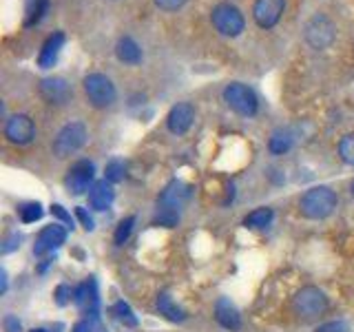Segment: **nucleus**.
<instances>
[{
    "instance_id": "obj_1",
    "label": "nucleus",
    "mask_w": 354,
    "mask_h": 332,
    "mask_svg": "<svg viewBox=\"0 0 354 332\" xmlns=\"http://www.w3.org/2000/svg\"><path fill=\"white\" fill-rule=\"evenodd\" d=\"M188 197H191V186L180 182V180L169 182V186L164 188L160 199H158L155 224L166 226V228L177 226V221H180V213H182L184 204L188 202Z\"/></svg>"
},
{
    "instance_id": "obj_2",
    "label": "nucleus",
    "mask_w": 354,
    "mask_h": 332,
    "mask_svg": "<svg viewBox=\"0 0 354 332\" xmlns=\"http://www.w3.org/2000/svg\"><path fill=\"white\" fill-rule=\"evenodd\" d=\"M339 204L337 193L328 186H313L301 195V202H299V208H301V215L308 219H326L335 213V208Z\"/></svg>"
},
{
    "instance_id": "obj_3",
    "label": "nucleus",
    "mask_w": 354,
    "mask_h": 332,
    "mask_svg": "<svg viewBox=\"0 0 354 332\" xmlns=\"http://www.w3.org/2000/svg\"><path fill=\"white\" fill-rule=\"evenodd\" d=\"M210 22L213 27L226 38H237L239 33L246 29V18H243L241 11L230 5V3H219L210 11Z\"/></svg>"
},
{
    "instance_id": "obj_4",
    "label": "nucleus",
    "mask_w": 354,
    "mask_h": 332,
    "mask_svg": "<svg viewBox=\"0 0 354 332\" xmlns=\"http://www.w3.org/2000/svg\"><path fill=\"white\" fill-rule=\"evenodd\" d=\"M86 138H88V131L82 122H69V124H64L58 131V136H55L53 153L58 155V158H71L73 153H77L84 147Z\"/></svg>"
},
{
    "instance_id": "obj_5",
    "label": "nucleus",
    "mask_w": 354,
    "mask_h": 332,
    "mask_svg": "<svg viewBox=\"0 0 354 332\" xmlns=\"http://www.w3.org/2000/svg\"><path fill=\"white\" fill-rule=\"evenodd\" d=\"M84 93L88 98L95 109H106L115 102L118 91H115V84L111 82V77H106L104 73H88L84 80Z\"/></svg>"
},
{
    "instance_id": "obj_6",
    "label": "nucleus",
    "mask_w": 354,
    "mask_h": 332,
    "mask_svg": "<svg viewBox=\"0 0 354 332\" xmlns=\"http://www.w3.org/2000/svg\"><path fill=\"white\" fill-rule=\"evenodd\" d=\"M304 36L313 49H328L337 40V25L326 14H315L306 22Z\"/></svg>"
},
{
    "instance_id": "obj_7",
    "label": "nucleus",
    "mask_w": 354,
    "mask_h": 332,
    "mask_svg": "<svg viewBox=\"0 0 354 332\" xmlns=\"http://www.w3.org/2000/svg\"><path fill=\"white\" fill-rule=\"evenodd\" d=\"M330 302L324 290H319L315 286H306L301 288L295 297H292V308L299 317L304 319H315L319 315H324L328 310Z\"/></svg>"
},
{
    "instance_id": "obj_8",
    "label": "nucleus",
    "mask_w": 354,
    "mask_h": 332,
    "mask_svg": "<svg viewBox=\"0 0 354 332\" xmlns=\"http://www.w3.org/2000/svg\"><path fill=\"white\" fill-rule=\"evenodd\" d=\"M224 102L243 118H252L259 109V100L254 95V91L248 84L241 82H230L224 89Z\"/></svg>"
},
{
    "instance_id": "obj_9",
    "label": "nucleus",
    "mask_w": 354,
    "mask_h": 332,
    "mask_svg": "<svg viewBox=\"0 0 354 332\" xmlns=\"http://www.w3.org/2000/svg\"><path fill=\"white\" fill-rule=\"evenodd\" d=\"M93 175H95V166L93 162H88V160H80V162H75L69 173H66V188H69V193L71 195H82L86 191H91V186L95 184L93 182Z\"/></svg>"
},
{
    "instance_id": "obj_10",
    "label": "nucleus",
    "mask_w": 354,
    "mask_h": 332,
    "mask_svg": "<svg viewBox=\"0 0 354 332\" xmlns=\"http://www.w3.org/2000/svg\"><path fill=\"white\" fill-rule=\"evenodd\" d=\"M5 138L11 144H18V147H27L36 138V124L33 120L25 113H16L7 120L5 124Z\"/></svg>"
},
{
    "instance_id": "obj_11",
    "label": "nucleus",
    "mask_w": 354,
    "mask_h": 332,
    "mask_svg": "<svg viewBox=\"0 0 354 332\" xmlns=\"http://www.w3.org/2000/svg\"><path fill=\"white\" fill-rule=\"evenodd\" d=\"M286 11V0H254L252 18L261 29H272Z\"/></svg>"
},
{
    "instance_id": "obj_12",
    "label": "nucleus",
    "mask_w": 354,
    "mask_h": 332,
    "mask_svg": "<svg viewBox=\"0 0 354 332\" xmlns=\"http://www.w3.org/2000/svg\"><path fill=\"white\" fill-rule=\"evenodd\" d=\"M66 239V228L60 224H49L40 230V235L36 237V243H33V252L42 257V255H49L53 250H58Z\"/></svg>"
},
{
    "instance_id": "obj_13",
    "label": "nucleus",
    "mask_w": 354,
    "mask_h": 332,
    "mask_svg": "<svg viewBox=\"0 0 354 332\" xmlns=\"http://www.w3.org/2000/svg\"><path fill=\"white\" fill-rule=\"evenodd\" d=\"M40 95L47 100L49 104H64L69 102L73 91H71V84L64 80L60 75H51V77H44L40 82Z\"/></svg>"
},
{
    "instance_id": "obj_14",
    "label": "nucleus",
    "mask_w": 354,
    "mask_h": 332,
    "mask_svg": "<svg viewBox=\"0 0 354 332\" xmlns=\"http://www.w3.org/2000/svg\"><path fill=\"white\" fill-rule=\"evenodd\" d=\"M73 302H75L77 308H80V313L84 317L97 315L100 297H97V284H95V279H86V282H82L80 286H77L75 293H73Z\"/></svg>"
},
{
    "instance_id": "obj_15",
    "label": "nucleus",
    "mask_w": 354,
    "mask_h": 332,
    "mask_svg": "<svg viewBox=\"0 0 354 332\" xmlns=\"http://www.w3.org/2000/svg\"><path fill=\"white\" fill-rule=\"evenodd\" d=\"M195 122V107L191 102H180L169 111V118H166V127L175 136H184V133L193 127Z\"/></svg>"
},
{
    "instance_id": "obj_16",
    "label": "nucleus",
    "mask_w": 354,
    "mask_h": 332,
    "mask_svg": "<svg viewBox=\"0 0 354 332\" xmlns=\"http://www.w3.org/2000/svg\"><path fill=\"white\" fill-rule=\"evenodd\" d=\"M66 42V36L64 31H53L51 36L44 40L42 49H40V55H38V66L40 69H51V66L58 62V55L64 47Z\"/></svg>"
},
{
    "instance_id": "obj_17",
    "label": "nucleus",
    "mask_w": 354,
    "mask_h": 332,
    "mask_svg": "<svg viewBox=\"0 0 354 332\" xmlns=\"http://www.w3.org/2000/svg\"><path fill=\"white\" fill-rule=\"evenodd\" d=\"M115 199V191H113V184L109 180H97L91 191H88V204H91L93 210H106L111 208Z\"/></svg>"
},
{
    "instance_id": "obj_18",
    "label": "nucleus",
    "mask_w": 354,
    "mask_h": 332,
    "mask_svg": "<svg viewBox=\"0 0 354 332\" xmlns=\"http://www.w3.org/2000/svg\"><path fill=\"white\" fill-rule=\"evenodd\" d=\"M215 319H217V324L221 328H226V330H239L241 328V317H239V310L230 304V299L226 297H221L219 302L215 304Z\"/></svg>"
},
{
    "instance_id": "obj_19",
    "label": "nucleus",
    "mask_w": 354,
    "mask_h": 332,
    "mask_svg": "<svg viewBox=\"0 0 354 332\" xmlns=\"http://www.w3.org/2000/svg\"><path fill=\"white\" fill-rule=\"evenodd\" d=\"M115 55H118V60L124 62V64H140L142 62V49L131 36H124V38L118 40Z\"/></svg>"
},
{
    "instance_id": "obj_20",
    "label": "nucleus",
    "mask_w": 354,
    "mask_h": 332,
    "mask_svg": "<svg viewBox=\"0 0 354 332\" xmlns=\"http://www.w3.org/2000/svg\"><path fill=\"white\" fill-rule=\"evenodd\" d=\"M158 310H160V315H162V317H166L169 321H173V324H182V321H186V310L177 306L169 293H162V295L158 297Z\"/></svg>"
},
{
    "instance_id": "obj_21",
    "label": "nucleus",
    "mask_w": 354,
    "mask_h": 332,
    "mask_svg": "<svg viewBox=\"0 0 354 332\" xmlns=\"http://www.w3.org/2000/svg\"><path fill=\"white\" fill-rule=\"evenodd\" d=\"M272 217H274V213H272V208H268V206H261V208H254L252 213H248L246 217H243V226L246 228H268L270 224H272Z\"/></svg>"
},
{
    "instance_id": "obj_22",
    "label": "nucleus",
    "mask_w": 354,
    "mask_h": 332,
    "mask_svg": "<svg viewBox=\"0 0 354 332\" xmlns=\"http://www.w3.org/2000/svg\"><path fill=\"white\" fill-rule=\"evenodd\" d=\"M49 11V0H27L25 7V27H33Z\"/></svg>"
},
{
    "instance_id": "obj_23",
    "label": "nucleus",
    "mask_w": 354,
    "mask_h": 332,
    "mask_svg": "<svg viewBox=\"0 0 354 332\" xmlns=\"http://www.w3.org/2000/svg\"><path fill=\"white\" fill-rule=\"evenodd\" d=\"M292 144H295V136L288 129H279V131H274L272 133V138L268 142V147H270V153L274 155H283L292 149Z\"/></svg>"
},
{
    "instance_id": "obj_24",
    "label": "nucleus",
    "mask_w": 354,
    "mask_h": 332,
    "mask_svg": "<svg viewBox=\"0 0 354 332\" xmlns=\"http://www.w3.org/2000/svg\"><path fill=\"white\" fill-rule=\"evenodd\" d=\"M104 173H106L104 180H109L111 184L122 182V180H124V175H127V164H124V160H118V158H115V160H111V162L106 164Z\"/></svg>"
},
{
    "instance_id": "obj_25",
    "label": "nucleus",
    "mask_w": 354,
    "mask_h": 332,
    "mask_svg": "<svg viewBox=\"0 0 354 332\" xmlns=\"http://www.w3.org/2000/svg\"><path fill=\"white\" fill-rule=\"evenodd\" d=\"M18 213H20V219L25 221V224H33V221H38L42 217L44 210L38 202H27L18 208Z\"/></svg>"
},
{
    "instance_id": "obj_26",
    "label": "nucleus",
    "mask_w": 354,
    "mask_h": 332,
    "mask_svg": "<svg viewBox=\"0 0 354 332\" xmlns=\"http://www.w3.org/2000/svg\"><path fill=\"white\" fill-rule=\"evenodd\" d=\"M113 315L118 317V321H122V324L129 326V328H136V326H138V317L133 315L131 306L124 304V302H118V304L113 306Z\"/></svg>"
},
{
    "instance_id": "obj_27",
    "label": "nucleus",
    "mask_w": 354,
    "mask_h": 332,
    "mask_svg": "<svg viewBox=\"0 0 354 332\" xmlns=\"http://www.w3.org/2000/svg\"><path fill=\"white\" fill-rule=\"evenodd\" d=\"M339 155H341L343 162L354 169V133H348V136L341 138V142H339Z\"/></svg>"
},
{
    "instance_id": "obj_28",
    "label": "nucleus",
    "mask_w": 354,
    "mask_h": 332,
    "mask_svg": "<svg viewBox=\"0 0 354 332\" xmlns=\"http://www.w3.org/2000/svg\"><path fill=\"white\" fill-rule=\"evenodd\" d=\"M133 226H136V217H127V219L120 221V226H118L115 235H113V241L118 243V246H122V243H124L131 237Z\"/></svg>"
},
{
    "instance_id": "obj_29",
    "label": "nucleus",
    "mask_w": 354,
    "mask_h": 332,
    "mask_svg": "<svg viewBox=\"0 0 354 332\" xmlns=\"http://www.w3.org/2000/svg\"><path fill=\"white\" fill-rule=\"evenodd\" d=\"M317 332H350V326L346 324V321L337 319V321H328V324L319 326Z\"/></svg>"
},
{
    "instance_id": "obj_30",
    "label": "nucleus",
    "mask_w": 354,
    "mask_h": 332,
    "mask_svg": "<svg viewBox=\"0 0 354 332\" xmlns=\"http://www.w3.org/2000/svg\"><path fill=\"white\" fill-rule=\"evenodd\" d=\"M153 3L164 11H177L180 7H184L188 0H153Z\"/></svg>"
},
{
    "instance_id": "obj_31",
    "label": "nucleus",
    "mask_w": 354,
    "mask_h": 332,
    "mask_svg": "<svg viewBox=\"0 0 354 332\" xmlns=\"http://www.w3.org/2000/svg\"><path fill=\"white\" fill-rule=\"evenodd\" d=\"M75 215H77V219L82 221L84 230H93V228H95V221H93V217H91V215L86 213V208L77 206V208H75Z\"/></svg>"
},
{
    "instance_id": "obj_32",
    "label": "nucleus",
    "mask_w": 354,
    "mask_h": 332,
    "mask_svg": "<svg viewBox=\"0 0 354 332\" xmlns=\"http://www.w3.org/2000/svg\"><path fill=\"white\" fill-rule=\"evenodd\" d=\"M75 290H71L69 286H60L58 290H55V302H58L60 306H66V302H69V297L73 295Z\"/></svg>"
},
{
    "instance_id": "obj_33",
    "label": "nucleus",
    "mask_w": 354,
    "mask_h": 332,
    "mask_svg": "<svg viewBox=\"0 0 354 332\" xmlns=\"http://www.w3.org/2000/svg\"><path fill=\"white\" fill-rule=\"evenodd\" d=\"M51 213H53L55 217H58V219H62V221H64V224H66V226H71V224H73V219H71V215H69V213H66V210H64V208H62L60 204H53V206H51Z\"/></svg>"
},
{
    "instance_id": "obj_34",
    "label": "nucleus",
    "mask_w": 354,
    "mask_h": 332,
    "mask_svg": "<svg viewBox=\"0 0 354 332\" xmlns=\"http://www.w3.org/2000/svg\"><path fill=\"white\" fill-rule=\"evenodd\" d=\"M3 324H5V332H22L20 321H18V317H14V315H7Z\"/></svg>"
},
{
    "instance_id": "obj_35",
    "label": "nucleus",
    "mask_w": 354,
    "mask_h": 332,
    "mask_svg": "<svg viewBox=\"0 0 354 332\" xmlns=\"http://www.w3.org/2000/svg\"><path fill=\"white\" fill-rule=\"evenodd\" d=\"M16 241H20V237L18 235H14V237H9L7 241H5V246H3V252H11L16 246H20V243H16Z\"/></svg>"
},
{
    "instance_id": "obj_36",
    "label": "nucleus",
    "mask_w": 354,
    "mask_h": 332,
    "mask_svg": "<svg viewBox=\"0 0 354 332\" xmlns=\"http://www.w3.org/2000/svg\"><path fill=\"white\" fill-rule=\"evenodd\" d=\"M91 332H106L104 326H102V321L97 319V315L91 317Z\"/></svg>"
},
{
    "instance_id": "obj_37",
    "label": "nucleus",
    "mask_w": 354,
    "mask_h": 332,
    "mask_svg": "<svg viewBox=\"0 0 354 332\" xmlns=\"http://www.w3.org/2000/svg\"><path fill=\"white\" fill-rule=\"evenodd\" d=\"M31 332H47V330H44V328H33Z\"/></svg>"
},
{
    "instance_id": "obj_38",
    "label": "nucleus",
    "mask_w": 354,
    "mask_h": 332,
    "mask_svg": "<svg viewBox=\"0 0 354 332\" xmlns=\"http://www.w3.org/2000/svg\"><path fill=\"white\" fill-rule=\"evenodd\" d=\"M350 193H352V195H354V182H352V184H350Z\"/></svg>"
}]
</instances>
